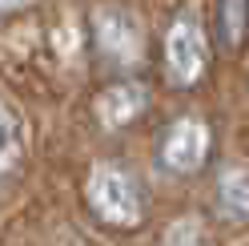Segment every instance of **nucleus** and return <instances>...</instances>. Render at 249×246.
Wrapping results in <instances>:
<instances>
[{"label": "nucleus", "instance_id": "1", "mask_svg": "<svg viewBox=\"0 0 249 246\" xmlns=\"http://www.w3.org/2000/svg\"><path fill=\"white\" fill-rule=\"evenodd\" d=\"M85 198H89V210L97 214L101 222L117 226V230H133L145 222V190L129 170H121L113 162H101L97 170L89 174V186H85Z\"/></svg>", "mask_w": 249, "mask_h": 246}, {"label": "nucleus", "instance_id": "2", "mask_svg": "<svg viewBox=\"0 0 249 246\" xmlns=\"http://www.w3.org/2000/svg\"><path fill=\"white\" fill-rule=\"evenodd\" d=\"M89 28H92V49H97V57L105 61L108 69H133V65H141V57H145V33H141V20H137L129 8L101 4L97 12H92Z\"/></svg>", "mask_w": 249, "mask_h": 246}, {"label": "nucleus", "instance_id": "3", "mask_svg": "<svg viewBox=\"0 0 249 246\" xmlns=\"http://www.w3.org/2000/svg\"><path fill=\"white\" fill-rule=\"evenodd\" d=\"M209 65V41L205 28L193 12H181V17L169 24L165 33V77L173 89H193Z\"/></svg>", "mask_w": 249, "mask_h": 246}, {"label": "nucleus", "instance_id": "4", "mask_svg": "<svg viewBox=\"0 0 249 246\" xmlns=\"http://www.w3.org/2000/svg\"><path fill=\"white\" fill-rule=\"evenodd\" d=\"M209 142H213V133H209L205 121L177 117L157 142V162L169 174H197L209 158Z\"/></svg>", "mask_w": 249, "mask_h": 246}, {"label": "nucleus", "instance_id": "5", "mask_svg": "<svg viewBox=\"0 0 249 246\" xmlns=\"http://www.w3.org/2000/svg\"><path fill=\"white\" fill-rule=\"evenodd\" d=\"M145 105H149V93L137 81H113L97 97V117H101V125L121 129V125H133L145 113Z\"/></svg>", "mask_w": 249, "mask_h": 246}, {"label": "nucleus", "instance_id": "6", "mask_svg": "<svg viewBox=\"0 0 249 246\" xmlns=\"http://www.w3.org/2000/svg\"><path fill=\"white\" fill-rule=\"evenodd\" d=\"M217 214L225 222H249V170H225L217 182Z\"/></svg>", "mask_w": 249, "mask_h": 246}, {"label": "nucleus", "instance_id": "7", "mask_svg": "<svg viewBox=\"0 0 249 246\" xmlns=\"http://www.w3.org/2000/svg\"><path fill=\"white\" fill-rule=\"evenodd\" d=\"M24 162V129H20V117L0 101V182L12 178Z\"/></svg>", "mask_w": 249, "mask_h": 246}, {"label": "nucleus", "instance_id": "8", "mask_svg": "<svg viewBox=\"0 0 249 246\" xmlns=\"http://www.w3.org/2000/svg\"><path fill=\"white\" fill-rule=\"evenodd\" d=\"M249 37V0H221L217 4V44L237 53Z\"/></svg>", "mask_w": 249, "mask_h": 246}, {"label": "nucleus", "instance_id": "9", "mask_svg": "<svg viewBox=\"0 0 249 246\" xmlns=\"http://www.w3.org/2000/svg\"><path fill=\"white\" fill-rule=\"evenodd\" d=\"M28 4H33V0H0V17H12V12H20Z\"/></svg>", "mask_w": 249, "mask_h": 246}]
</instances>
